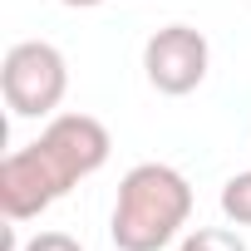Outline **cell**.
<instances>
[{"mask_svg":"<svg viewBox=\"0 0 251 251\" xmlns=\"http://www.w3.org/2000/svg\"><path fill=\"white\" fill-rule=\"evenodd\" d=\"M177 251H246V241L236 231H226V226H197V231L182 236Z\"/></svg>","mask_w":251,"mask_h":251,"instance_id":"6","label":"cell"},{"mask_svg":"<svg viewBox=\"0 0 251 251\" xmlns=\"http://www.w3.org/2000/svg\"><path fill=\"white\" fill-rule=\"evenodd\" d=\"M20 251H84L69 231H40V236H30Z\"/></svg>","mask_w":251,"mask_h":251,"instance_id":"7","label":"cell"},{"mask_svg":"<svg viewBox=\"0 0 251 251\" xmlns=\"http://www.w3.org/2000/svg\"><path fill=\"white\" fill-rule=\"evenodd\" d=\"M59 5H69V10H94V5H103V0H59Z\"/></svg>","mask_w":251,"mask_h":251,"instance_id":"8","label":"cell"},{"mask_svg":"<svg viewBox=\"0 0 251 251\" xmlns=\"http://www.w3.org/2000/svg\"><path fill=\"white\" fill-rule=\"evenodd\" d=\"M108 128L89 113H54L50 128L30 143L15 148L0 163V212L10 222H30L40 212H50L69 187H79L84 177H94L108 163Z\"/></svg>","mask_w":251,"mask_h":251,"instance_id":"1","label":"cell"},{"mask_svg":"<svg viewBox=\"0 0 251 251\" xmlns=\"http://www.w3.org/2000/svg\"><path fill=\"white\" fill-rule=\"evenodd\" d=\"M192 217V187L168 163H138L123 173L108 236L118 251H163Z\"/></svg>","mask_w":251,"mask_h":251,"instance_id":"2","label":"cell"},{"mask_svg":"<svg viewBox=\"0 0 251 251\" xmlns=\"http://www.w3.org/2000/svg\"><path fill=\"white\" fill-rule=\"evenodd\" d=\"M207 35L192 30V25H163L148 45H143V69H148V84L168 99H182L192 94L202 79H207Z\"/></svg>","mask_w":251,"mask_h":251,"instance_id":"4","label":"cell"},{"mask_svg":"<svg viewBox=\"0 0 251 251\" xmlns=\"http://www.w3.org/2000/svg\"><path fill=\"white\" fill-rule=\"evenodd\" d=\"M222 212H226L236 226H251V173L226 177V187H222Z\"/></svg>","mask_w":251,"mask_h":251,"instance_id":"5","label":"cell"},{"mask_svg":"<svg viewBox=\"0 0 251 251\" xmlns=\"http://www.w3.org/2000/svg\"><path fill=\"white\" fill-rule=\"evenodd\" d=\"M0 94L15 118H50L69 94V64L50 40H20L5 50Z\"/></svg>","mask_w":251,"mask_h":251,"instance_id":"3","label":"cell"}]
</instances>
